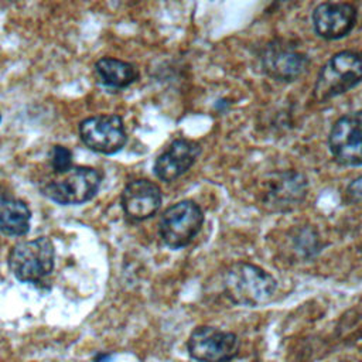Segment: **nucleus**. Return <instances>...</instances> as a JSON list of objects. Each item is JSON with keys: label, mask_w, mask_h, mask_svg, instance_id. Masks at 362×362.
I'll list each match as a JSON object with an SVG mask.
<instances>
[{"label": "nucleus", "mask_w": 362, "mask_h": 362, "mask_svg": "<svg viewBox=\"0 0 362 362\" xmlns=\"http://www.w3.org/2000/svg\"><path fill=\"white\" fill-rule=\"evenodd\" d=\"M223 291L235 304L259 307L274 297L277 281L264 269L252 263L238 262L225 272Z\"/></svg>", "instance_id": "1"}, {"label": "nucleus", "mask_w": 362, "mask_h": 362, "mask_svg": "<svg viewBox=\"0 0 362 362\" xmlns=\"http://www.w3.org/2000/svg\"><path fill=\"white\" fill-rule=\"evenodd\" d=\"M362 81V52L339 51L320 69L314 86L318 102L329 100L355 88Z\"/></svg>", "instance_id": "2"}, {"label": "nucleus", "mask_w": 362, "mask_h": 362, "mask_svg": "<svg viewBox=\"0 0 362 362\" xmlns=\"http://www.w3.org/2000/svg\"><path fill=\"white\" fill-rule=\"evenodd\" d=\"M55 250L49 238L40 236L17 243L8 256V267L17 280L37 283L54 269Z\"/></svg>", "instance_id": "3"}, {"label": "nucleus", "mask_w": 362, "mask_h": 362, "mask_svg": "<svg viewBox=\"0 0 362 362\" xmlns=\"http://www.w3.org/2000/svg\"><path fill=\"white\" fill-rule=\"evenodd\" d=\"M204 223L202 209L189 199L168 206L161 215L158 230L163 242L171 249L185 247L192 242Z\"/></svg>", "instance_id": "4"}, {"label": "nucleus", "mask_w": 362, "mask_h": 362, "mask_svg": "<svg viewBox=\"0 0 362 362\" xmlns=\"http://www.w3.org/2000/svg\"><path fill=\"white\" fill-rule=\"evenodd\" d=\"M102 184V174L90 167H72L61 178L44 187V195L61 205H78L93 198Z\"/></svg>", "instance_id": "5"}, {"label": "nucleus", "mask_w": 362, "mask_h": 362, "mask_svg": "<svg viewBox=\"0 0 362 362\" xmlns=\"http://www.w3.org/2000/svg\"><path fill=\"white\" fill-rule=\"evenodd\" d=\"M187 349L198 362H229L239 352V338L216 327L199 325L189 334Z\"/></svg>", "instance_id": "6"}, {"label": "nucleus", "mask_w": 362, "mask_h": 362, "mask_svg": "<svg viewBox=\"0 0 362 362\" xmlns=\"http://www.w3.org/2000/svg\"><path fill=\"white\" fill-rule=\"evenodd\" d=\"M307 189L308 182L304 174L294 170L279 171L266 178L260 192V201L270 211L286 212L294 209L304 201Z\"/></svg>", "instance_id": "7"}, {"label": "nucleus", "mask_w": 362, "mask_h": 362, "mask_svg": "<svg viewBox=\"0 0 362 362\" xmlns=\"http://www.w3.org/2000/svg\"><path fill=\"white\" fill-rule=\"evenodd\" d=\"M81 140L90 150L102 154L120 151L127 140L123 120L119 115H96L79 123Z\"/></svg>", "instance_id": "8"}, {"label": "nucleus", "mask_w": 362, "mask_h": 362, "mask_svg": "<svg viewBox=\"0 0 362 362\" xmlns=\"http://www.w3.org/2000/svg\"><path fill=\"white\" fill-rule=\"evenodd\" d=\"M328 146L341 165H362V110L341 116L331 127Z\"/></svg>", "instance_id": "9"}, {"label": "nucleus", "mask_w": 362, "mask_h": 362, "mask_svg": "<svg viewBox=\"0 0 362 362\" xmlns=\"http://www.w3.org/2000/svg\"><path fill=\"white\" fill-rule=\"evenodd\" d=\"M356 8L345 1H325L313 11V25L315 33L325 40H339L346 37L356 24Z\"/></svg>", "instance_id": "10"}, {"label": "nucleus", "mask_w": 362, "mask_h": 362, "mask_svg": "<svg viewBox=\"0 0 362 362\" xmlns=\"http://www.w3.org/2000/svg\"><path fill=\"white\" fill-rule=\"evenodd\" d=\"M201 154V146L188 139H175L154 163V174L164 182H173L185 174Z\"/></svg>", "instance_id": "11"}, {"label": "nucleus", "mask_w": 362, "mask_h": 362, "mask_svg": "<svg viewBox=\"0 0 362 362\" xmlns=\"http://www.w3.org/2000/svg\"><path fill=\"white\" fill-rule=\"evenodd\" d=\"M263 71L276 81L291 82L300 78L310 64L308 57L286 45H267L262 55Z\"/></svg>", "instance_id": "12"}, {"label": "nucleus", "mask_w": 362, "mask_h": 362, "mask_svg": "<svg viewBox=\"0 0 362 362\" xmlns=\"http://www.w3.org/2000/svg\"><path fill=\"white\" fill-rule=\"evenodd\" d=\"M161 201L160 187L148 180H134L122 192V208L134 221L151 218L160 209Z\"/></svg>", "instance_id": "13"}, {"label": "nucleus", "mask_w": 362, "mask_h": 362, "mask_svg": "<svg viewBox=\"0 0 362 362\" xmlns=\"http://www.w3.org/2000/svg\"><path fill=\"white\" fill-rule=\"evenodd\" d=\"M31 211L21 199L0 194V232L8 236H23L30 229Z\"/></svg>", "instance_id": "14"}, {"label": "nucleus", "mask_w": 362, "mask_h": 362, "mask_svg": "<svg viewBox=\"0 0 362 362\" xmlns=\"http://www.w3.org/2000/svg\"><path fill=\"white\" fill-rule=\"evenodd\" d=\"M95 75L102 85L122 89L132 85L139 78V71L130 62L106 57L95 64Z\"/></svg>", "instance_id": "15"}, {"label": "nucleus", "mask_w": 362, "mask_h": 362, "mask_svg": "<svg viewBox=\"0 0 362 362\" xmlns=\"http://www.w3.org/2000/svg\"><path fill=\"white\" fill-rule=\"evenodd\" d=\"M294 243H296V249L307 257L314 256L315 253L320 252V240H318V235L315 233L314 229L300 230L294 236Z\"/></svg>", "instance_id": "16"}, {"label": "nucleus", "mask_w": 362, "mask_h": 362, "mask_svg": "<svg viewBox=\"0 0 362 362\" xmlns=\"http://www.w3.org/2000/svg\"><path fill=\"white\" fill-rule=\"evenodd\" d=\"M49 161L55 173L64 174L72 168V153L64 146H54L49 154Z\"/></svg>", "instance_id": "17"}, {"label": "nucleus", "mask_w": 362, "mask_h": 362, "mask_svg": "<svg viewBox=\"0 0 362 362\" xmlns=\"http://www.w3.org/2000/svg\"><path fill=\"white\" fill-rule=\"evenodd\" d=\"M346 197L349 201L352 202H358V204H362V175L355 178L354 181H351L346 187V191H345Z\"/></svg>", "instance_id": "18"}, {"label": "nucleus", "mask_w": 362, "mask_h": 362, "mask_svg": "<svg viewBox=\"0 0 362 362\" xmlns=\"http://www.w3.org/2000/svg\"><path fill=\"white\" fill-rule=\"evenodd\" d=\"M0 120H1V115H0Z\"/></svg>", "instance_id": "19"}]
</instances>
